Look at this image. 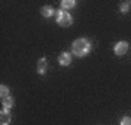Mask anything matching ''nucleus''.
Listing matches in <instances>:
<instances>
[{"mask_svg": "<svg viewBox=\"0 0 131 125\" xmlns=\"http://www.w3.org/2000/svg\"><path fill=\"white\" fill-rule=\"evenodd\" d=\"M71 50H73V54H74L76 57H84L90 52L92 44H90V41L86 39V38H77V39L71 44Z\"/></svg>", "mask_w": 131, "mask_h": 125, "instance_id": "nucleus-1", "label": "nucleus"}, {"mask_svg": "<svg viewBox=\"0 0 131 125\" xmlns=\"http://www.w3.org/2000/svg\"><path fill=\"white\" fill-rule=\"evenodd\" d=\"M56 20L57 23L63 26V28H67V26H70L71 23H73V18H71V15L69 12H66V10H58L56 13Z\"/></svg>", "mask_w": 131, "mask_h": 125, "instance_id": "nucleus-2", "label": "nucleus"}, {"mask_svg": "<svg viewBox=\"0 0 131 125\" xmlns=\"http://www.w3.org/2000/svg\"><path fill=\"white\" fill-rule=\"evenodd\" d=\"M128 51V42H125V41H119V42H117L115 44V47H114V52L117 54V55H124L125 52Z\"/></svg>", "mask_w": 131, "mask_h": 125, "instance_id": "nucleus-3", "label": "nucleus"}, {"mask_svg": "<svg viewBox=\"0 0 131 125\" xmlns=\"http://www.w3.org/2000/svg\"><path fill=\"white\" fill-rule=\"evenodd\" d=\"M10 109L7 108H2V115H0V125H9L10 122V113H9Z\"/></svg>", "mask_w": 131, "mask_h": 125, "instance_id": "nucleus-4", "label": "nucleus"}, {"mask_svg": "<svg viewBox=\"0 0 131 125\" xmlns=\"http://www.w3.org/2000/svg\"><path fill=\"white\" fill-rule=\"evenodd\" d=\"M71 63V54L70 52H61L58 55V64L60 65H70Z\"/></svg>", "mask_w": 131, "mask_h": 125, "instance_id": "nucleus-5", "label": "nucleus"}, {"mask_svg": "<svg viewBox=\"0 0 131 125\" xmlns=\"http://www.w3.org/2000/svg\"><path fill=\"white\" fill-rule=\"evenodd\" d=\"M47 58H41L38 61V67H37V71L38 74H45L47 73Z\"/></svg>", "mask_w": 131, "mask_h": 125, "instance_id": "nucleus-6", "label": "nucleus"}, {"mask_svg": "<svg viewBox=\"0 0 131 125\" xmlns=\"http://www.w3.org/2000/svg\"><path fill=\"white\" fill-rule=\"evenodd\" d=\"M41 15L44 18H51L52 15H54V9H52L51 6H42L41 7Z\"/></svg>", "mask_w": 131, "mask_h": 125, "instance_id": "nucleus-7", "label": "nucleus"}, {"mask_svg": "<svg viewBox=\"0 0 131 125\" xmlns=\"http://www.w3.org/2000/svg\"><path fill=\"white\" fill-rule=\"evenodd\" d=\"M2 103H3V108H7V109H10V108L15 106V100H13L12 96L3 97V99H2Z\"/></svg>", "mask_w": 131, "mask_h": 125, "instance_id": "nucleus-8", "label": "nucleus"}, {"mask_svg": "<svg viewBox=\"0 0 131 125\" xmlns=\"http://www.w3.org/2000/svg\"><path fill=\"white\" fill-rule=\"evenodd\" d=\"M74 6H76L74 0H63V2H61V7H63L66 12H67V10H70V9H73Z\"/></svg>", "mask_w": 131, "mask_h": 125, "instance_id": "nucleus-9", "label": "nucleus"}, {"mask_svg": "<svg viewBox=\"0 0 131 125\" xmlns=\"http://www.w3.org/2000/svg\"><path fill=\"white\" fill-rule=\"evenodd\" d=\"M0 96H2V99L9 96V87H7V86H5V84L0 86Z\"/></svg>", "mask_w": 131, "mask_h": 125, "instance_id": "nucleus-10", "label": "nucleus"}, {"mask_svg": "<svg viewBox=\"0 0 131 125\" xmlns=\"http://www.w3.org/2000/svg\"><path fill=\"white\" fill-rule=\"evenodd\" d=\"M119 125H131V116H124L119 122Z\"/></svg>", "mask_w": 131, "mask_h": 125, "instance_id": "nucleus-11", "label": "nucleus"}, {"mask_svg": "<svg viewBox=\"0 0 131 125\" xmlns=\"http://www.w3.org/2000/svg\"><path fill=\"white\" fill-rule=\"evenodd\" d=\"M119 10H121L122 13H127V12H128V10H130V3H122L121 5V7H119Z\"/></svg>", "mask_w": 131, "mask_h": 125, "instance_id": "nucleus-12", "label": "nucleus"}]
</instances>
